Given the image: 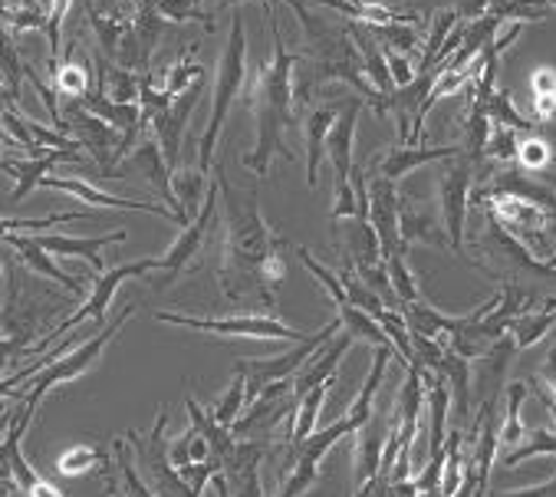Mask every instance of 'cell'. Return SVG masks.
<instances>
[{"instance_id":"6da1fadb","label":"cell","mask_w":556,"mask_h":497,"mask_svg":"<svg viewBox=\"0 0 556 497\" xmlns=\"http://www.w3.org/2000/svg\"><path fill=\"white\" fill-rule=\"evenodd\" d=\"M217 191L225 208V237H220L217 284L238 307H264L267 316L277 310V287L287 277V264L280 254V234H274L261 214L257 195L241 191L217 169Z\"/></svg>"},{"instance_id":"7a4b0ae2","label":"cell","mask_w":556,"mask_h":497,"mask_svg":"<svg viewBox=\"0 0 556 497\" xmlns=\"http://www.w3.org/2000/svg\"><path fill=\"white\" fill-rule=\"evenodd\" d=\"M270 17V34H274V57L270 63H264L254 76V99H251V109L257 115V146L254 152H248L241 162L244 169H251L257 178L270 175V165L277 156L283 159H293L290 149H283V133L296 115V102H293V73H296V63L300 57L290 53L283 47V34L277 27V17L274 11H267Z\"/></svg>"},{"instance_id":"3957f363","label":"cell","mask_w":556,"mask_h":497,"mask_svg":"<svg viewBox=\"0 0 556 497\" xmlns=\"http://www.w3.org/2000/svg\"><path fill=\"white\" fill-rule=\"evenodd\" d=\"M244 79H248V30H244V17L235 11L231 37L225 44V53H220V63H217V76H214L211 119H207V129H204L201 146H198V172H204V175H211V162H214L220 129H225V122H228L231 102L244 89Z\"/></svg>"},{"instance_id":"277c9868","label":"cell","mask_w":556,"mask_h":497,"mask_svg":"<svg viewBox=\"0 0 556 497\" xmlns=\"http://www.w3.org/2000/svg\"><path fill=\"white\" fill-rule=\"evenodd\" d=\"M132 313H136V303H129V307H126L113 323H109V326H99V333L89 336L83 346H76V349L63 352L60 359H53L50 365H43V369L37 372V376L30 380L34 386L21 396V406H24L27 412H37L40 399H43L50 389H56V386H63V383H73V380L83 376V372H89L92 362L105 352V346L113 343V339L119 336V330L132 320Z\"/></svg>"},{"instance_id":"5b68a950","label":"cell","mask_w":556,"mask_h":497,"mask_svg":"<svg viewBox=\"0 0 556 497\" xmlns=\"http://www.w3.org/2000/svg\"><path fill=\"white\" fill-rule=\"evenodd\" d=\"M481 165H475L465 152L448 159L444 172L438 175V208H441V221L444 231H448L452 240V254L465 258V237H468V211H471V195L478 185Z\"/></svg>"},{"instance_id":"8992f818","label":"cell","mask_w":556,"mask_h":497,"mask_svg":"<svg viewBox=\"0 0 556 497\" xmlns=\"http://www.w3.org/2000/svg\"><path fill=\"white\" fill-rule=\"evenodd\" d=\"M165 425H168V412H159L152 432H126V445H132L136 461H139V474L146 477V484L152 487L155 497H201V490H194L178 468L168 458V442H165Z\"/></svg>"},{"instance_id":"52a82bcc","label":"cell","mask_w":556,"mask_h":497,"mask_svg":"<svg viewBox=\"0 0 556 497\" xmlns=\"http://www.w3.org/2000/svg\"><path fill=\"white\" fill-rule=\"evenodd\" d=\"M159 323H172V326H185V330H198V333H214V336H244V339H283V343H303L313 333L309 330H293L274 316H257V313H244V316H217V320H204V316H188V313H168L159 310L155 313Z\"/></svg>"},{"instance_id":"ba28073f","label":"cell","mask_w":556,"mask_h":497,"mask_svg":"<svg viewBox=\"0 0 556 497\" xmlns=\"http://www.w3.org/2000/svg\"><path fill=\"white\" fill-rule=\"evenodd\" d=\"M159 261H162V258H142V261H132V264H119V268H113L109 274H96V284H92V294H89V300H86V303H83V307H79L73 316L60 320L47 339H40L37 346H30V349H27V356H30V352H40V349H47V343H53L60 333H66V330L79 326L83 320H96V326H102V320H105V310H109V303H113L116 290H119L126 281H132V277H146V274L159 271Z\"/></svg>"},{"instance_id":"9c48e42d","label":"cell","mask_w":556,"mask_h":497,"mask_svg":"<svg viewBox=\"0 0 556 497\" xmlns=\"http://www.w3.org/2000/svg\"><path fill=\"white\" fill-rule=\"evenodd\" d=\"M63 133L73 136L102 169L99 178H123L126 172L116 169V149H119V133L102 122L99 115H92L79 99H70L63 109Z\"/></svg>"},{"instance_id":"30bf717a","label":"cell","mask_w":556,"mask_h":497,"mask_svg":"<svg viewBox=\"0 0 556 497\" xmlns=\"http://www.w3.org/2000/svg\"><path fill=\"white\" fill-rule=\"evenodd\" d=\"M337 330H343V326H340V316H337V320H329V323H323L309 339L296 343V349H290V352H283V356H277V359L241 362V365H238V372H241V376L251 383V389H248V402H254V399H257V393H261L264 386L280 383V380H293L296 372L303 369L306 356H316V349H319L329 336H337Z\"/></svg>"},{"instance_id":"8fae6325","label":"cell","mask_w":556,"mask_h":497,"mask_svg":"<svg viewBox=\"0 0 556 497\" xmlns=\"http://www.w3.org/2000/svg\"><path fill=\"white\" fill-rule=\"evenodd\" d=\"M217 204H220V191H217V182L207 188V195H204V201H201V208H198V214L191 218V224L188 227H181V234H178V240L168 247V254L159 261V271L165 274L162 277V284H168V281H175L198 254H201V247H204V240H207V234L214 231V224H217Z\"/></svg>"},{"instance_id":"7c38bea8","label":"cell","mask_w":556,"mask_h":497,"mask_svg":"<svg viewBox=\"0 0 556 497\" xmlns=\"http://www.w3.org/2000/svg\"><path fill=\"white\" fill-rule=\"evenodd\" d=\"M201 89H204V79H198L194 86H188L178 99H172V105L165 112H159L149 122V133L146 136H155V142L162 146V156H165V162H168L172 172H178L181 146H185V129H188V122H191V112L201 102Z\"/></svg>"},{"instance_id":"4fadbf2b","label":"cell","mask_w":556,"mask_h":497,"mask_svg":"<svg viewBox=\"0 0 556 497\" xmlns=\"http://www.w3.org/2000/svg\"><path fill=\"white\" fill-rule=\"evenodd\" d=\"M369 224L379 234L382 244V261L395 258V254H408L402 247V234H399V188L395 182L382 178V175H369Z\"/></svg>"},{"instance_id":"5bb4252c","label":"cell","mask_w":556,"mask_h":497,"mask_svg":"<svg viewBox=\"0 0 556 497\" xmlns=\"http://www.w3.org/2000/svg\"><path fill=\"white\" fill-rule=\"evenodd\" d=\"M270 438H238L235 451L225 458V477L231 497H264L261 487V464L270 458Z\"/></svg>"},{"instance_id":"9a60e30c","label":"cell","mask_w":556,"mask_h":497,"mask_svg":"<svg viewBox=\"0 0 556 497\" xmlns=\"http://www.w3.org/2000/svg\"><path fill=\"white\" fill-rule=\"evenodd\" d=\"M462 152H465L462 146H389V149H382L369 162V172L372 175H382L389 182H399L402 175H408V172H415L421 165L448 162V159H455Z\"/></svg>"},{"instance_id":"2e32d148","label":"cell","mask_w":556,"mask_h":497,"mask_svg":"<svg viewBox=\"0 0 556 497\" xmlns=\"http://www.w3.org/2000/svg\"><path fill=\"white\" fill-rule=\"evenodd\" d=\"M399 234H402V247H405V251H408L412 244L448 247V251H452V240H448V231H444V221L425 201L399 198Z\"/></svg>"},{"instance_id":"e0dca14e","label":"cell","mask_w":556,"mask_h":497,"mask_svg":"<svg viewBox=\"0 0 556 497\" xmlns=\"http://www.w3.org/2000/svg\"><path fill=\"white\" fill-rule=\"evenodd\" d=\"M40 188H50V191H66V195H73V198H79V201H86V204H96V208H126V211H146V214H159V218H168V221H175V224H178L175 211H172V208H165V204L105 195V191L92 188V185H89V182H83V178H60V175H47V178L40 182Z\"/></svg>"},{"instance_id":"ac0fdd59","label":"cell","mask_w":556,"mask_h":497,"mask_svg":"<svg viewBox=\"0 0 556 497\" xmlns=\"http://www.w3.org/2000/svg\"><path fill=\"white\" fill-rule=\"evenodd\" d=\"M346 99H337V102H319V105H309L300 119H303V139H306V182L309 188H316V169L326 156V139H329V129L337 126V119L343 112Z\"/></svg>"},{"instance_id":"d6986e66","label":"cell","mask_w":556,"mask_h":497,"mask_svg":"<svg viewBox=\"0 0 556 497\" xmlns=\"http://www.w3.org/2000/svg\"><path fill=\"white\" fill-rule=\"evenodd\" d=\"M353 336L343 330L340 336H329L319 349H316V359L309 365H303L296 376H293V399H303L309 389L323 386V383H332V376H337V365L343 362V356L353 349Z\"/></svg>"},{"instance_id":"ffe728a7","label":"cell","mask_w":556,"mask_h":497,"mask_svg":"<svg viewBox=\"0 0 556 497\" xmlns=\"http://www.w3.org/2000/svg\"><path fill=\"white\" fill-rule=\"evenodd\" d=\"M389 415L386 412H376L372 409V419L359 428V442H356V468H353V484L363 487L369 481L379 477L382 471V455H386V445H389Z\"/></svg>"},{"instance_id":"44dd1931","label":"cell","mask_w":556,"mask_h":497,"mask_svg":"<svg viewBox=\"0 0 556 497\" xmlns=\"http://www.w3.org/2000/svg\"><path fill=\"white\" fill-rule=\"evenodd\" d=\"M43 251L56 254V258H79L86 261L96 274H105L102 268V247L109 244H123L126 231H113V234H102V237H66V234H37L34 237Z\"/></svg>"},{"instance_id":"7402d4cb","label":"cell","mask_w":556,"mask_h":497,"mask_svg":"<svg viewBox=\"0 0 556 497\" xmlns=\"http://www.w3.org/2000/svg\"><path fill=\"white\" fill-rule=\"evenodd\" d=\"M0 244H8L11 251H17L21 264H24L30 274H37V277H47V281L60 284V287H63V290H70L73 297H79V294H83V284H79L76 277H70L66 271H60V268H56V261L50 258V251H43V247H40L30 234H8Z\"/></svg>"},{"instance_id":"603a6c76","label":"cell","mask_w":556,"mask_h":497,"mask_svg":"<svg viewBox=\"0 0 556 497\" xmlns=\"http://www.w3.org/2000/svg\"><path fill=\"white\" fill-rule=\"evenodd\" d=\"M50 86L56 92H63L66 99H83L92 89V66H89L86 57L79 60V47L76 44H70L66 57H60V66L50 70Z\"/></svg>"},{"instance_id":"cb8c5ba5","label":"cell","mask_w":556,"mask_h":497,"mask_svg":"<svg viewBox=\"0 0 556 497\" xmlns=\"http://www.w3.org/2000/svg\"><path fill=\"white\" fill-rule=\"evenodd\" d=\"M438 376H444L452 389V406H455V415H458V425L468 419L471 412V399H475V386H471V362L465 356H458L455 349L444 352L441 365H438Z\"/></svg>"},{"instance_id":"d4e9b609","label":"cell","mask_w":556,"mask_h":497,"mask_svg":"<svg viewBox=\"0 0 556 497\" xmlns=\"http://www.w3.org/2000/svg\"><path fill=\"white\" fill-rule=\"evenodd\" d=\"M346 251H350V261L356 271L363 268H379L386 264L382 261V244H379V234L369 221L363 218H346Z\"/></svg>"},{"instance_id":"484cf974","label":"cell","mask_w":556,"mask_h":497,"mask_svg":"<svg viewBox=\"0 0 556 497\" xmlns=\"http://www.w3.org/2000/svg\"><path fill=\"white\" fill-rule=\"evenodd\" d=\"M556 326V297H543V307L533 310V313H523L517 323H514V343L517 349H530L536 346L549 330Z\"/></svg>"},{"instance_id":"4316f807","label":"cell","mask_w":556,"mask_h":497,"mask_svg":"<svg viewBox=\"0 0 556 497\" xmlns=\"http://www.w3.org/2000/svg\"><path fill=\"white\" fill-rule=\"evenodd\" d=\"M458 24H462V17H458V11H455V8L438 11V17L431 21V30H428V37H425V50H421V57H418L415 73L438 70V53H441L444 40H448V37L455 34V27H458Z\"/></svg>"},{"instance_id":"83f0119b","label":"cell","mask_w":556,"mask_h":497,"mask_svg":"<svg viewBox=\"0 0 556 497\" xmlns=\"http://www.w3.org/2000/svg\"><path fill=\"white\" fill-rule=\"evenodd\" d=\"M523 399H527V383H510L507 386V402H504V419L497 425V438H501V445H507V451L517 448L523 442V435H527L523 422H520Z\"/></svg>"},{"instance_id":"f1b7e54d","label":"cell","mask_w":556,"mask_h":497,"mask_svg":"<svg viewBox=\"0 0 556 497\" xmlns=\"http://www.w3.org/2000/svg\"><path fill=\"white\" fill-rule=\"evenodd\" d=\"M149 4L165 17V21H175V24H204L207 30H214V8L207 0H149Z\"/></svg>"},{"instance_id":"f546056e","label":"cell","mask_w":556,"mask_h":497,"mask_svg":"<svg viewBox=\"0 0 556 497\" xmlns=\"http://www.w3.org/2000/svg\"><path fill=\"white\" fill-rule=\"evenodd\" d=\"M337 316H340V326H343L353 339H369V343H376V346H392L389 336H386V330H382V323H379L376 316L363 313L359 307L340 303V307H337Z\"/></svg>"},{"instance_id":"4dcf8cb0","label":"cell","mask_w":556,"mask_h":497,"mask_svg":"<svg viewBox=\"0 0 556 497\" xmlns=\"http://www.w3.org/2000/svg\"><path fill=\"white\" fill-rule=\"evenodd\" d=\"M540 455H553L556 458V432L553 428H533V432H527L517 448L504 451L501 464L510 471V468H517V464H523L530 458H540Z\"/></svg>"},{"instance_id":"1f68e13d","label":"cell","mask_w":556,"mask_h":497,"mask_svg":"<svg viewBox=\"0 0 556 497\" xmlns=\"http://www.w3.org/2000/svg\"><path fill=\"white\" fill-rule=\"evenodd\" d=\"M488 119H491V126H507V129H514V133H533V129H536V122L527 119V115L514 105V99H510L507 89H494V96H491V102H488Z\"/></svg>"},{"instance_id":"d6a6232c","label":"cell","mask_w":556,"mask_h":497,"mask_svg":"<svg viewBox=\"0 0 556 497\" xmlns=\"http://www.w3.org/2000/svg\"><path fill=\"white\" fill-rule=\"evenodd\" d=\"M366 30L382 44V50H395V53H402L408 60L421 47V34H418L415 24H382V27H366Z\"/></svg>"},{"instance_id":"836d02e7","label":"cell","mask_w":556,"mask_h":497,"mask_svg":"<svg viewBox=\"0 0 556 497\" xmlns=\"http://www.w3.org/2000/svg\"><path fill=\"white\" fill-rule=\"evenodd\" d=\"M99 464H109V458H105V451L99 445H89V442H79V445L66 448L56 458V471L66 474V477H79V474H86V471H92Z\"/></svg>"},{"instance_id":"e575fe53","label":"cell","mask_w":556,"mask_h":497,"mask_svg":"<svg viewBox=\"0 0 556 497\" xmlns=\"http://www.w3.org/2000/svg\"><path fill=\"white\" fill-rule=\"evenodd\" d=\"M204 172H198V169H178V172H172V188H175V198H178V204L185 208V214L188 218H194L198 214V208H201V198H204Z\"/></svg>"},{"instance_id":"d590c367","label":"cell","mask_w":556,"mask_h":497,"mask_svg":"<svg viewBox=\"0 0 556 497\" xmlns=\"http://www.w3.org/2000/svg\"><path fill=\"white\" fill-rule=\"evenodd\" d=\"M244 406H248V380L241 376V372H235V380H231L228 393L217 399V406H214V412H211V415H214V422H217V425L235 428V422L241 419Z\"/></svg>"},{"instance_id":"8d00e7d4","label":"cell","mask_w":556,"mask_h":497,"mask_svg":"<svg viewBox=\"0 0 556 497\" xmlns=\"http://www.w3.org/2000/svg\"><path fill=\"white\" fill-rule=\"evenodd\" d=\"M191 57H194V47H191V50L185 53V60H178L175 66H168L165 79L159 83V86H162V89H165V92H168L172 99H178V96H181V92H185L188 86H194L198 79H204V66H198V63H194Z\"/></svg>"},{"instance_id":"74e56055","label":"cell","mask_w":556,"mask_h":497,"mask_svg":"<svg viewBox=\"0 0 556 497\" xmlns=\"http://www.w3.org/2000/svg\"><path fill=\"white\" fill-rule=\"evenodd\" d=\"M553 149H549V142L546 139H540V136H527V139H520V149H517V165L523 169V172H546L549 165H553Z\"/></svg>"},{"instance_id":"f35d334b","label":"cell","mask_w":556,"mask_h":497,"mask_svg":"<svg viewBox=\"0 0 556 497\" xmlns=\"http://www.w3.org/2000/svg\"><path fill=\"white\" fill-rule=\"evenodd\" d=\"M50 8H43L40 0H17L14 17H11V34H27V30H47Z\"/></svg>"},{"instance_id":"ab89813d","label":"cell","mask_w":556,"mask_h":497,"mask_svg":"<svg viewBox=\"0 0 556 497\" xmlns=\"http://www.w3.org/2000/svg\"><path fill=\"white\" fill-rule=\"evenodd\" d=\"M517 149H520V139L514 129L507 126H491V139H488V162H497V165H514L517 162Z\"/></svg>"},{"instance_id":"60d3db41","label":"cell","mask_w":556,"mask_h":497,"mask_svg":"<svg viewBox=\"0 0 556 497\" xmlns=\"http://www.w3.org/2000/svg\"><path fill=\"white\" fill-rule=\"evenodd\" d=\"M386 271H389L392 290H395V297H399L402 303H415V300H421V294H418V284H415V277H412L408 264H405V254H395V258H389V261H386Z\"/></svg>"},{"instance_id":"b9f144b4","label":"cell","mask_w":556,"mask_h":497,"mask_svg":"<svg viewBox=\"0 0 556 497\" xmlns=\"http://www.w3.org/2000/svg\"><path fill=\"white\" fill-rule=\"evenodd\" d=\"M73 8V0H50V21H47V40H50V70L60 66V44H63V21Z\"/></svg>"},{"instance_id":"7bdbcfd3","label":"cell","mask_w":556,"mask_h":497,"mask_svg":"<svg viewBox=\"0 0 556 497\" xmlns=\"http://www.w3.org/2000/svg\"><path fill=\"white\" fill-rule=\"evenodd\" d=\"M386 60H389V73H392L395 89H399V86H408V83L418 76L408 57H402V53H395V50H386Z\"/></svg>"},{"instance_id":"ee69618b","label":"cell","mask_w":556,"mask_h":497,"mask_svg":"<svg viewBox=\"0 0 556 497\" xmlns=\"http://www.w3.org/2000/svg\"><path fill=\"white\" fill-rule=\"evenodd\" d=\"M491 4L494 0H455V11L462 17V24H471V21H481L491 14Z\"/></svg>"},{"instance_id":"f6af8a7d","label":"cell","mask_w":556,"mask_h":497,"mask_svg":"<svg viewBox=\"0 0 556 497\" xmlns=\"http://www.w3.org/2000/svg\"><path fill=\"white\" fill-rule=\"evenodd\" d=\"M556 119V92H533V122H553Z\"/></svg>"},{"instance_id":"bcb514c9","label":"cell","mask_w":556,"mask_h":497,"mask_svg":"<svg viewBox=\"0 0 556 497\" xmlns=\"http://www.w3.org/2000/svg\"><path fill=\"white\" fill-rule=\"evenodd\" d=\"M34 376H37L34 365H24V369L17 372V376H11V380H0V402H4L8 396H17V393H21V383H24V380H34Z\"/></svg>"},{"instance_id":"7dc6e473","label":"cell","mask_w":556,"mask_h":497,"mask_svg":"<svg viewBox=\"0 0 556 497\" xmlns=\"http://www.w3.org/2000/svg\"><path fill=\"white\" fill-rule=\"evenodd\" d=\"M530 89H533V92H556V70H553V66H540V70L530 76Z\"/></svg>"},{"instance_id":"c3c4849f","label":"cell","mask_w":556,"mask_h":497,"mask_svg":"<svg viewBox=\"0 0 556 497\" xmlns=\"http://www.w3.org/2000/svg\"><path fill=\"white\" fill-rule=\"evenodd\" d=\"M497 497H556V474L536 487H520V490H510V494H497Z\"/></svg>"},{"instance_id":"681fc988","label":"cell","mask_w":556,"mask_h":497,"mask_svg":"<svg viewBox=\"0 0 556 497\" xmlns=\"http://www.w3.org/2000/svg\"><path fill=\"white\" fill-rule=\"evenodd\" d=\"M540 380L546 383V389L556 396V346L549 349V356H546V362L540 365Z\"/></svg>"},{"instance_id":"f907efd6","label":"cell","mask_w":556,"mask_h":497,"mask_svg":"<svg viewBox=\"0 0 556 497\" xmlns=\"http://www.w3.org/2000/svg\"><path fill=\"white\" fill-rule=\"evenodd\" d=\"M30 497H66V494H63V490H60L56 484H50L47 477H40V484H37L34 490H30Z\"/></svg>"},{"instance_id":"816d5d0a","label":"cell","mask_w":556,"mask_h":497,"mask_svg":"<svg viewBox=\"0 0 556 497\" xmlns=\"http://www.w3.org/2000/svg\"><path fill=\"white\" fill-rule=\"evenodd\" d=\"M533 383H536V386H533V389H536V399L546 406V412H549V415H553V422H556V396H553V393H546L540 380H533Z\"/></svg>"},{"instance_id":"f5cc1de1","label":"cell","mask_w":556,"mask_h":497,"mask_svg":"<svg viewBox=\"0 0 556 497\" xmlns=\"http://www.w3.org/2000/svg\"><path fill=\"white\" fill-rule=\"evenodd\" d=\"M207 4H211V8H214V14H217V11H225V8H235V4H241V0H207ZM257 4H264V11H274L270 0H257Z\"/></svg>"},{"instance_id":"db71d44e","label":"cell","mask_w":556,"mask_h":497,"mask_svg":"<svg viewBox=\"0 0 556 497\" xmlns=\"http://www.w3.org/2000/svg\"><path fill=\"white\" fill-rule=\"evenodd\" d=\"M4 274H8V264H4V261H0V284H4Z\"/></svg>"},{"instance_id":"11a10c76","label":"cell","mask_w":556,"mask_h":497,"mask_svg":"<svg viewBox=\"0 0 556 497\" xmlns=\"http://www.w3.org/2000/svg\"><path fill=\"white\" fill-rule=\"evenodd\" d=\"M113 4H123V0H105V8H113Z\"/></svg>"},{"instance_id":"9f6ffc18","label":"cell","mask_w":556,"mask_h":497,"mask_svg":"<svg viewBox=\"0 0 556 497\" xmlns=\"http://www.w3.org/2000/svg\"><path fill=\"white\" fill-rule=\"evenodd\" d=\"M280 4H287V0H280Z\"/></svg>"},{"instance_id":"6f0895ef","label":"cell","mask_w":556,"mask_h":497,"mask_svg":"<svg viewBox=\"0 0 556 497\" xmlns=\"http://www.w3.org/2000/svg\"><path fill=\"white\" fill-rule=\"evenodd\" d=\"M553 162H556V156H553Z\"/></svg>"}]
</instances>
